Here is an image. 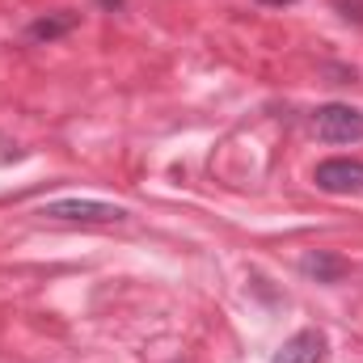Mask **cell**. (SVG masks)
I'll return each instance as SVG.
<instances>
[{
	"mask_svg": "<svg viewBox=\"0 0 363 363\" xmlns=\"http://www.w3.org/2000/svg\"><path fill=\"white\" fill-rule=\"evenodd\" d=\"M77 21H81V13H55V17H38V21H30V38L34 43H55V38H64V34H72L77 30Z\"/></svg>",
	"mask_w": 363,
	"mask_h": 363,
	"instance_id": "5b68a950",
	"label": "cell"
},
{
	"mask_svg": "<svg viewBox=\"0 0 363 363\" xmlns=\"http://www.w3.org/2000/svg\"><path fill=\"white\" fill-rule=\"evenodd\" d=\"M300 271L313 274L317 283H338L342 271H347V262H342V258H334V254H308V258L300 262Z\"/></svg>",
	"mask_w": 363,
	"mask_h": 363,
	"instance_id": "8992f818",
	"label": "cell"
},
{
	"mask_svg": "<svg viewBox=\"0 0 363 363\" xmlns=\"http://www.w3.org/2000/svg\"><path fill=\"white\" fill-rule=\"evenodd\" d=\"M101 9H123V0H101Z\"/></svg>",
	"mask_w": 363,
	"mask_h": 363,
	"instance_id": "ba28073f",
	"label": "cell"
},
{
	"mask_svg": "<svg viewBox=\"0 0 363 363\" xmlns=\"http://www.w3.org/2000/svg\"><path fill=\"white\" fill-rule=\"evenodd\" d=\"M313 135H317L321 144H359L363 140V110L342 106V101L317 106V114H313Z\"/></svg>",
	"mask_w": 363,
	"mask_h": 363,
	"instance_id": "6da1fadb",
	"label": "cell"
},
{
	"mask_svg": "<svg viewBox=\"0 0 363 363\" xmlns=\"http://www.w3.org/2000/svg\"><path fill=\"white\" fill-rule=\"evenodd\" d=\"M321 359H325V334L321 330H300L274 351L271 363H321Z\"/></svg>",
	"mask_w": 363,
	"mask_h": 363,
	"instance_id": "277c9868",
	"label": "cell"
},
{
	"mask_svg": "<svg viewBox=\"0 0 363 363\" xmlns=\"http://www.w3.org/2000/svg\"><path fill=\"white\" fill-rule=\"evenodd\" d=\"M47 220H60V224H118L127 211L118 203H101V199H51L43 203Z\"/></svg>",
	"mask_w": 363,
	"mask_h": 363,
	"instance_id": "7a4b0ae2",
	"label": "cell"
},
{
	"mask_svg": "<svg viewBox=\"0 0 363 363\" xmlns=\"http://www.w3.org/2000/svg\"><path fill=\"white\" fill-rule=\"evenodd\" d=\"M338 4V13L347 17V21H359L363 26V0H334Z\"/></svg>",
	"mask_w": 363,
	"mask_h": 363,
	"instance_id": "52a82bcc",
	"label": "cell"
},
{
	"mask_svg": "<svg viewBox=\"0 0 363 363\" xmlns=\"http://www.w3.org/2000/svg\"><path fill=\"white\" fill-rule=\"evenodd\" d=\"M274 4H287V0H274Z\"/></svg>",
	"mask_w": 363,
	"mask_h": 363,
	"instance_id": "9c48e42d",
	"label": "cell"
},
{
	"mask_svg": "<svg viewBox=\"0 0 363 363\" xmlns=\"http://www.w3.org/2000/svg\"><path fill=\"white\" fill-rule=\"evenodd\" d=\"M313 182L325 194H355V190H363V161H355V157H330V161L317 165Z\"/></svg>",
	"mask_w": 363,
	"mask_h": 363,
	"instance_id": "3957f363",
	"label": "cell"
}]
</instances>
